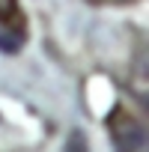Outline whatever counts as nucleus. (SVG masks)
<instances>
[{"label":"nucleus","mask_w":149,"mask_h":152,"mask_svg":"<svg viewBox=\"0 0 149 152\" xmlns=\"http://www.w3.org/2000/svg\"><path fill=\"white\" fill-rule=\"evenodd\" d=\"M107 131L113 137L116 152H149V128L122 107H116L107 116Z\"/></svg>","instance_id":"nucleus-1"},{"label":"nucleus","mask_w":149,"mask_h":152,"mask_svg":"<svg viewBox=\"0 0 149 152\" xmlns=\"http://www.w3.org/2000/svg\"><path fill=\"white\" fill-rule=\"evenodd\" d=\"M131 93L137 96V102L149 110V51L137 54L134 60V75H131Z\"/></svg>","instance_id":"nucleus-2"},{"label":"nucleus","mask_w":149,"mask_h":152,"mask_svg":"<svg viewBox=\"0 0 149 152\" xmlns=\"http://www.w3.org/2000/svg\"><path fill=\"white\" fill-rule=\"evenodd\" d=\"M21 42H24V33L12 24L9 15L0 12V48H3V51H18Z\"/></svg>","instance_id":"nucleus-3"},{"label":"nucleus","mask_w":149,"mask_h":152,"mask_svg":"<svg viewBox=\"0 0 149 152\" xmlns=\"http://www.w3.org/2000/svg\"><path fill=\"white\" fill-rule=\"evenodd\" d=\"M63 152H90V143L81 131H72L66 137V143H63Z\"/></svg>","instance_id":"nucleus-4"}]
</instances>
